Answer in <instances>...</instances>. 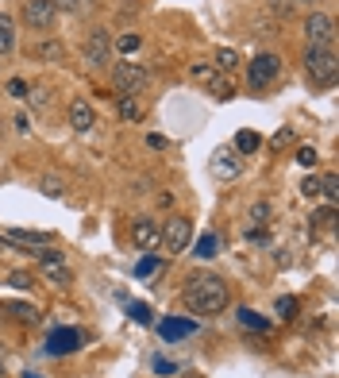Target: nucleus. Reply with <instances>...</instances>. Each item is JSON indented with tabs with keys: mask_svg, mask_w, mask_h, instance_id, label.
<instances>
[{
	"mask_svg": "<svg viewBox=\"0 0 339 378\" xmlns=\"http://www.w3.org/2000/svg\"><path fill=\"white\" fill-rule=\"evenodd\" d=\"M228 301H232V290H228V282L220 274H197L189 282V290H185V305L197 317H216V313L228 309Z\"/></svg>",
	"mask_w": 339,
	"mask_h": 378,
	"instance_id": "obj_1",
	"label": "nucleus"
},
{
	"mask_svg": "<svg viewBox=\"0 0 339 378\" xmlns=\"http://www.w3.org/2000/svg\"><path fill=\"white\" fill-rule=\"evenodd\" d=\"M305 66H309V81L312 89H331L339 78V62H336V50L331 47H312L305 50Z\"/></svg>",
	"mask_w": 339,
	"mask_h": 378,
	"instance_id": "obj_2",
	"label": "nucleus"
},
{
	"mask_svg": "<svg viewBox=\"0 0 339 378\" xmlns=\"http://www.w3.org/2000/svg\"><path fill=\"white\" fill-rule=\"evenodd\" d=\"M39 274L43 282H50V286H58V290H69L74 286V271H69V262L62 251H54V247H39Z\"/></svg>",
	"mask_w": 339,
	"mask_h": 378,
	"instance_id": "obj_3",
	"label": "nucleus"
},
{
	"mask_svg": "<svg viewBox=\"0 0 339 378\" xmlns=\"http://www.w3.org/2000/svg\"><path fill=\"white\" fill-rule=\"evenodd\" d=\"M146 81H151V74H146L139 62H127V59L124 62H112V85H116L124 97H135Z\"/></svg>",
	"mask_w": 339,
	"mask_h": 378,
	"instance_id": "obj_4",
	"label": "nucleus"
},
{
	"mask_svg": "<svg viewBox=\"0 0 339 378\" xmlns=\"http://www.w3.org/2000/svg\"><path fill=\"white\" fill-rule=\"evenodd\" d=\"M81 62H85V66H93V70L112 66V39H108V31H105V28L89 31L85 50H81Z\"/></svg>",
	"mask_w": 339,
	"mask_h": 378,
	"instance_id": "obj_5",
	"label": "nucleus"
},
{
	"mask_svg": "<svg viewBox=\"0 0 339 378\" xmlns=\"http://www.w3.org/2000/svg\"><path fill=\"white\" fill-rule=\"evenodd\" d=\"M189 240H193V220H189V216H170V220L162 224V243H166L170 255L189 251Z\"/></svg>",
	"mask_w": 339,
	"mask_h": 378,
	"instance_id": "obj_6",
	"label": "nucleus"
},
{
	"mask_svg": "<svg viewBox=\"0 0 339 378\" xmlns=\"http://www.w3.org/2000/svg\"><path fill=\"white\" fill-rule=\"evenodd\" d=\"M278 74H281V59H278V54H254L251 66H247V85H251V89H266V85L278 81Z\"/></svg>",
	"mask_w": 339,
	"mask_h": 378,
	"instance_id": "obj_7",
	"label": "nucleus"
},
{
	"mask_svg": "<svg viewBox=\"0 0 339 378\" xmlns=\"http://www.w3.org/2000/svg\"><path fill=\"white\" fill-rule=\"evenodd\" d=\"M20 16L31 31H50L58 20V8H54V0H23Z\"/></svg>",
	"mask_w": 339,
	"mask_h": 378,
	"instance_id": "obj_8",
	"label": "nucleus"
},
{
	"mask_svg": "<svg viewBox=\"0 0 339 378\" xmlns=\"http://www.w3.org/2000/svg\"><path fill=\"white\" fill-rule=\"evenodd\" d=\"M305 35H309L312 47H331V39H336V20H331L328 12H309V16H305Z\"/></svg>",
	"mask_w": 339,
	"mask_h": 378,
	"instance_id": "obj_9",
	"label": "nucleus"
},
{
	"mask_svg": "<svg viewBox=\"0 0 339 378\" xmlns=\"http://www.w3.org/2000/svg\"><path fill=\"white\" fill-rule=\"evenodd\" d=\"M131 243H135L139 251H155L158 243H162V228H158L155 216H135L131 220Z\"/></svg>",
	"mask_w": 339,
	"mask_h": 378,
	"instance_id": "obj_10",
	"label": "nucleus"
},
{
	"mask_svg": "<svg viewBox=\"0 0 339 378\" xmlns=\"http://www.w3.org/2000/svg\"><path fill=\"white\" fill-rule=\"evenodd\" d=\"M85 344V332L81 328H54L47 336V355H74Z\"/></svg>",
	"mask_w": 339,
	"mask_h": 378,
	"instance_id": "obj_11",
	"label": "nucleus"
},
{
	"mask_svg": "<svg viewBox=\"0 0 339 378\" xmlns=\"http://www.w3.org/2000/svg\"><path fill=\"white\" fill-rule=\"evenodd\" d=\"M220 182H235V178L243 174V158H239V151L235 147H220L212 155V166H208Z\"/></svg>",
	"mask_w": 339,
	"mask_h": 378,
	"instance_id": "obj_12",
	"label": "nucleus"
},
{
	"mask_svg": "<svg viewBox=\"0 0 339 378\" xmlns=\"http://www.w3.org/2000/svg\"><path fill=\"white\" fill-rule=\"evenodd\" d=\"M0 240L8 243V247H23V251L35 255V247H50V240H54V235H50V232H28V228H8Z\"/></svg>",
	"mask_w": 339,
	"mask_h": 378,
	"instance_id": "obj_13",
	"label": "nucleus"
},
{
	"mask_svg": "<svg viewBox=\"0 0 339 378\" xmlns=\"http://www.w3.org/2000/svg\"><path fill=\"white\" fill-rule=\"evenodd\" d=\"M69 127H74L78 136H85V132H93V127H97V112H93V105H89L85 97L69 101Z\"/></svg>",
	"mask_w": 339,
	"mask_h": 378,
	"instance_id": "obj_14",
	"label": "nucleus"
},
{
	"mask_svg": "<svg viewBox=\"0 0 339 378\" xmlns=\"http://www.w3.org/2000/svg\"><path fill=\"white\" fill-rule=\"evenodd\" d=\"M197 324L193 320H185V317H170V320H158V336L166 339V344H174V339H185V336H193Z\"/></svg>",
	"mask_w": 339,
	"mask_h": 378,
	"instance_id": "obj_15",
	"label": "nucleus"
},
{
	"mask_svg": "<svg viewBox=\"0 0 339 378\" xmlns=\"http://www.w3.org/2000/svg\"><path fill=\"white\" fill-rule=\"evenodd\" d=\"M31 59H39V62H62L66 59V47H62L58 39H43L31 47Z\"/></svg>",
	"mask_w": 339,
	"mask_h": 378,
	"instance_id": "obj_16",
	"label": "nucleus"
},
{
	"mask_svg": "<svg viewBox=\"0 0 339 378\" xmlns=\"http://www.w3.org/2000/svg\"><path fill=\"white\" fill-rule=\"evenodd\" d=\"M220 251H223V240H220L216 232H204L201 240H197V247H193L197 259H216Z\"/></svg>",
	"mask_w": 339,
	"mask_h": 378,
	"instance_id": "obj_17",
	"label": "nucleus"
},
{
	"mask_svg": "<svg viewBox=\"0 0 339 378\" xmlns=\"http://www.w3.org/2000/svg\"><path fill=\"white\" fill-rule=\"evenodd\" d=\"M16 50V20L0 12V54H12Z\"/></svg>",
	"mask_w": 339,
	"mask_h": 378,
	"instance_id": "obj_18",
	"label": "nucleus"
},
{
	"mask_svg": "<svg viewBox=\"0 0 339 378\" xmlns=\"http://www.w3.org/2000/svg\"><path fill=\"white\" fill-rule=\"evenodd\" d=\"M259 147H262V136L254 127H243L239 136H235V151H239V155H254Z\"/></svg>",
	"mask_w": 339,
	"mask_h": 378,
	"instance_id": "obj_19",
	"label": "nucleus"
},
{
	"mask_svg": "<svg viewBox=\"0 0 339 378\" xmlns=\"http://www.w3.org/2000/svg\"><path fill=\"white\" fill-rule=\"evenodd\" d=\"M220 74H235L239 70V50H232V47H220L216 50V62H212Z\"/></svg>",
	"mask_w": 339,
	"mask_h": 378,
	"instance_id": "obj_20",
	"label": "nucleus"
},
{
	"mask_svg": "<svg viewBox=\"0 0 339 378\" xmlns=\"http://www.w3.org/2000/svg\"><path fill=\"white\" fill-rule=\"evenodd\" d=\"M208 89H212V97H220V101H228V97H235V85H232V74H216L212 81H208Z\"/></svg>",
	"mask_w": 339,
	"mask_h": 378,
	"instance_id": "obj_21",
	"label": "nucleus"
},
{
	"mask_svg": "<svg viewBox=\"0 0 339 378\" xmlns=\"http://www.w3.org/2000/svg\"><path fill=\"white\" fill-rule=\"evenodd\" d=\"M239 324L251 332H270V320H262L254 309H239Z\"/></svg>",
	"mask_w": 339,
	"mask_h": 378,
	"instance_id": "obj_22",
	"label": "nucleus"
},
{
	"mask_svg": "<svg viewBox=\"0 0 339 378\" xmlns=\"http://www.w3.org/2000/svg\"><path fill=\"white\" fill-rule=\"evenodd\" d=\"M0 313H12V317L23 320V324H35V320H39V309H35V305H4Z\"/></svg>",
	"mask_w": 339,
	"mask_h": 378,
	"instance_id": "obj_23",
	"label": "nucleus"
},
{
	"mask_svg": "<svg viewBox=\"0 0 339 378\" xmlns=\"http://www.w3.org/2000/svg\"><path fill=\"white\" fill-rule=\"evenodd\" d=\"M274 313H278V320H293V317H297V297H289V293L278 297V301H274Z\"/></svg>",
	"mask_w": 339,
	"mask_h": 378,
	"instance_id": "obj_24",
	"label": "nucleus"
},
{
	"mask_svg": "<svg viewBox=\"0 0 339 378\" xmlns=\"http://www.w3.org/2000/svg\"><path fill=\"white\" fill-rule=\"evenodd\" d=\"M320 197H328L331 209H336V201H339V178H336V174H324V178H320Z\"/></svg>",
	"mask_w": 339,
	"mask_h": 378,
	"instance_id": "obj_25",
	"label": "nucleus"
},
{
	"mask_svg": "<svg viewBox=\"0 0 339 378\" xmlns=\"http://www.w3.org/2000/svg\"><path fill=\"white\" fill-rule=\"evenodd\" d=\"M270 213H274V209H270V201H254V204H251V213H247V216H251V224H254V228H262V224H270Z\"/></svg>",
	"mask_w": 339,
	"mask_h": 378,
	"instance_id": "obj_26",
	"label": "nucleus"
},
{
	"mask_svg": "<svg viewBox=\"0 0 339 378\" xmlns=\"http://www.w3.org/2000/svg\"><path fill=\"white\" fill-rule=\"evenodd\" d=\"M189 74H193V81H197V85H208V81H212L216 74H220V70H216V66H208V62H197V66L189 70Z\"/></svg>",
	"mask_w": 339,
	"mask_h": 378,
	"instance_id": "obj_27",
	"label": "nucleus"
},
{
	"mask_svg": "<svg viewBox=\"0 0 339 378\" xmlns=\"http://www.w3.org/2000/svg\"><path fill=\"white\" fill-rule=\"evenodd\" d=\"M120 116L124 120H143V105H139L135 97H124L120 101Z\"/></svg>",
	"mask_w": 339,
	"mask_h": 378,
	"instance_id": "obj_28",
	"label": "nucleus"
},
{
	"mask_svg": "<svg viewBox=\"0 0 339 378\" xmlns=\"http://www.w3.org/2000/svg\"><path fill=\"white\" fill-rule=\"evenodd\" d=\"M297 162L305 166V170H316V162H320L316 147H297Z\"/></svg>",
	"mask_w": 339,
	"mask_h": 378,
	"instance_id": "obj_29",
	"label": "nucleus"
},
{
	"mask_svg": "<svg viewBox=\"0 0 339 378\" xmlns=\"http://www.w3.org/2000/svg\"><path fill=\"white\" fill-rule=\"evenodd\" d=\"M127 313H131L135 324H151V309H146L143 301H127Z\"/></svg>",
	"mask_w": 339,
	"mask_h": 378,
	"instance_id": "obj_30",
	"label": "nucleus"
},
{
	"mask_svg": "<svg viewBox=\"0 0 339 378\" xmlns=\"http://www.w3.org/2000/svg\"><path fill=\"white\" fill-rule=\"evenodd\" d=\"M300 193L309 197V201H316V197H320V178H316V174H309L305 182H300Z\"/></svg>",
	"mask_w": 339,
	"mask_h": 378,
	"instance_id": "obj_31",
	"label": "nucleus"
},
{
	"mask_svg": "<svg viewBox=\"0 0 339 378\" xmlns=\"http://www.w3.org/2000/svg\"><path fill=\"white\" fill-rule=\"evenodd\" d=\"M116 50H120V54H131V50H139V35H131V31H127V35H120V39H116Z\"/></svg>",
	"mask_w": 339,
	"mask_h": 378,
	"instance_id": "obj_32",
	"label": "nucleus"
},
{
	"mask_svg": "<svg viewBox=\"0 0 339 378\" xmlns=\"http://www.w3.org/2000/svg\"><path fill=\"white\" fill-rule=\"evenodd\" d=\"M85 4H89V0H54V8H58V12H74V16L85 12Z\"/></svg>",
	"mask_w": 339,
	"mask_h": 378,
	"instance_id": "obj_33",
	"label": "nucleus"
},
{
	"mask_svg": "<svg viewBox=\"0 0 339 378\" xmlns=\"http://www.w3.org/2000/svg\"><path fill=\"white\" fill-rule=\"evenodd\" d=\"M331 220H336V209H320V213L312 216V224H316V228H331Z\"/></svg>",
	"mask_w": 339,
	"mask_h": 378,
	"instance_id": "obj_34",
	"label": "nucleus"
},
{
	"mask_svg": "<svg viewBox=\"0 0 339 378\" xmlns=\"http://www.w3.org/2000/svg\"><path fill=\"white\" fill-rule=\"evenodd\" d=\"M155 271H158V259H155V255H146V259L135 266V274H139V278H146V274H155Z\"/></svg>",
	"mask_w": 339,
	"mask_h": 378,
	"instance_id": "obj_35",
	"label": "nucleus"
},
{
	"mask_svg": "<svg viewBox=\"0 0 339 378\" xmlns=\"http://www.w3.org/2000/svg\"><path fill=\"white\" fill-rule=\"evenodd\" d=\"M270 12L285 20V16H293V4H289V0H270Z\"/></svg>",
	"mask_w": 339,
	"mask_h": 378,
	"instance_id": "obj_36",
	"label": "nucleus"
},
{
	"mask_svg": "<svg viewBox=\"0 0 339 378\" xmlns=\"http://www.w3.org/2000/svg\"><path fill=\"white\" fill-rule=\"evenodd\" d=\"M43 193H47V197H62V182H58V178H43Z\"/></svg>",
	"mask_w": 339,
	"mask_h": 378,
	"instance_id": "obj_37",
	"label": "nucleus"
},
{
	"mask_svg": "<svg viewBox=\"0 0 339 378\" xmlns=\"http://www.w3.org/2000/svg\"><path fill=\"white\" fill-rule=\"evenodd\" d=\"M12 286H16V290H31V282H35V278H31V274H23V271H16V274H12Z\"/></svg>",
	"mask_w": 339,
	"mask_h": 378,
	"instance_id": "obj_38",
	"label": "nucleus"
},
{
	"mask_svg": "<svg viewBox=\"0 0 339 378\" xmlns=\"http://www.w3.org/2000/svg\"><path fill=\"white\" fill-rule=\"evenodd\" d=\"M289 143H293V132H278V136L270 139V147H274V151H281V147H289Z\"/></svg>",
	"mask_w": 339,
	"mask_h": 378,
	"instance_id": "obj_39",
	"label": "nucleus"
},
{
	"mask_svg": "<svg viewBox=\"0 0 339 378\" xmlns=\"http://www.w3.org/2000/svg\"><path fill=\"white\" fill-rule=\"evenodd\" d=\"M8 93H12V97H28L31 89H28V81H20V78H16V81H8Z\"/></svg>",
	"mask_w": 339,
	"mask_h": 378,
	"instance_id": "obj_40",
	"label": "nucleus"
},
{
	"mask_svg": "<svg viewBox=\"0 0 339 378\" xmlns=\"http://www.w3.org/2000/svg\"><path fill=\"white\" fill-rule=\"evenodd\" d=\"M155 370H162V378H170V375H174V363H170V359H155Z\"/></svg>",
	"mask_w": 339,
	"mask_h": 378,
	"instance_id": "obj_41",
	"label": "nucleus"
},
{
	"mask_svg": "<svg viewBox=\"0 0 339 378\" xmlns=\"http://www.w3.org/2000/svg\"><path fill=\"white\" fill-rule=\"evenodd\" d=\"M146 147H155V151H166V147H170V139H166V136H146Z\"/></svg>",
	"mask_w": 339,
	"mask_h": 378,
	"instance_id": "obj_42",
	"label": "nucleus"
},
{
	"mask_svg": "<svg viewBox=\"0 0 339 378\" xmlns=\"http://www.w3.org/2000/svg\"><path fill=\"white\" fill-rule=\"evenodd\" d=\"M247 240H251V243H266V232H262V228H247Z\"/></svg>",
	"mask_w": 339,
	"mask_h": 378,
	"instance_id": "obj_43",
	"label": "nucleus"
},
{
	"mask_svg": "<svg viewBox=\"0 0 339 378\" xmlns=\"http://www.w3.org/2000/svg\"><path fill=\"white\" fill-rule=\"evenodd\" d=\"M8 375V355H4V348H0V378Z\"/></svg>",
	"mask_w": 339,
	"mask_h": 378,
	"instance_id": "obj_44",
	"label": "nucleus"
},
{
	"mask_svg": "<svg viewBox=\"0 0 339 378\" xmlns=\"http://www.w3.org/2000/svg\"><path fill=\"white\" fill-rule=\"evenodd\" d=\"M289 4H316V0H289Z\"/></svg>",
	"mask_w": 339,
	"mask_h": 378,
	"instance_id": "obj_45",
	"label": "nucleus"
},
{
	"mask_svg": "<svg viewBox=\"0 0 339 378\" xmlns=\"http://www.w3.org/2000/svg\"><path fill=\"white\" fill-rule=\"evenodd\" d=\"M23 378H39V375H35V370H28V375H23Z\"/></svg>",
	"mask_w": 339,
	"mask_h": 378,
	"instance_id": "obj_46",
	"label": "nucleus"
}]
</instances>
